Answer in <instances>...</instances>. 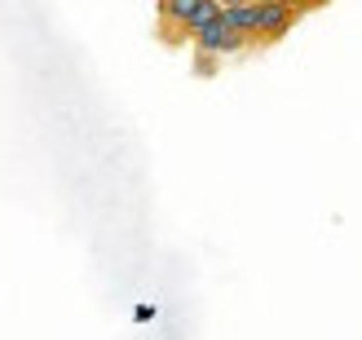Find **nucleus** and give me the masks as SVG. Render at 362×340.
Segmentation results:
<instances>
[{
    "label": "nucleus",
    "instance_id": "obj_1",
    "mask_svg": "<svg viewBox=\"0 0 362 340\" xmlns=\"http://www.w3.org/2000/svg\"><path fill=\"white\" fill-rule=\"evenodd\" d=\"M194 49L204 53V58H226V53H239L243 45H247V35H239L230 23H226V9H221V18H212L208 27H199L194 35Z\"/></svg>",
    "mask_w": 362,
    "mask_h": 340
},
{
    "label": "nucleus",
    "instance_id": "obj_2",
    "mask_svg": "<svg viewBox=\"0 0 362 340\" xmlns=\"http://www.w3.org/2000/svg\"><path fill=\"white\" fill-rule=\"evenodd\" d=\"M296 5L292 0H257V40H279L292 31L296 23Z\"/></svg>",
    "mask_w": 362,
    "mask_h": 340
},
{
    "label": "nucleus",
    "instance_id": "obj_3",
    "mask_svg": "<svg viewBox=\"0 0 362 340\" xmlns=\"http://www.w3.org/2000/svg\"><path fill=\"white\" fill-rule=\"evenodd\" d=\"M199 5H204V0H159V13H164V23L173 31L186 35V27H190V18H194Z\"/></svg>",
    "mask_w": 362,
    "mask_h": 340
},
{
    "label": "nucleus",
    "instance_id": "obj_4",
    "mask_svg": "<svg viewBox=\"0 0 362 340\" xmlns=\"http://www.w3.org/2000/svg\"><path fill=\"white\" fill-rule=\"evenodd\" d=\"M226 23L239 31V35H247V40H257V0H247V5H234V9H226Z\"/></svg>",
    "mask_w": 362,
    "mask_h": 340
},
{
    "label": "nucleus",
    "instance_id": "obj_5",
    "mask_svg": "<svg viewBox=\"0 0 362 340\" xmlns=\"http://www.w3.org/2000/svg\"><path fill=\"white\" fill-rule=\"evenodd\" d=\"M292 5H296V9H300V5H322V0H292Z\"/></svg>",
    "mask_w": 362,
    "mask_h": 340
},
{
    "label": "nucleus",
    "instance_id": "obj_6",
    "mask_svg": "<svg viewBox=\"0 0 362 340\" xmlns=\"http://www.w3.org/2000/svg\"><path fill=\"white\" fill-rule=\"evenodd\" d=\"M221 5H226V9H234V5H247V0H221Z\"/></svg>",
    "mask_w": 362,
    "mask_h": 340
}]
</instances>
